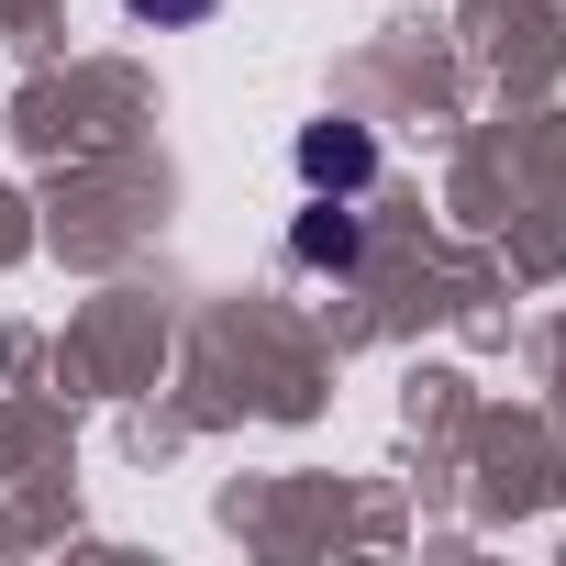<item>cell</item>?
<instances>
[{"mask_svg":"<svg viewBox=\"0 0 566 566\" xmlns=\"http://www.w3.org/2000/svg\"><path fill=\"white\" fill-rule=\"evenodd\" d=\"M123 12H134V23H200L211 0H123Z\"/></svg>","mask_w":566,"mask_h":566,"instance_id":"3957f363","label":"cell"},{"mask_svg":"<svg viewBox=\"0 0 566 566\" xmlns=\"http://www.w3.org/2000/svg\"><path fill=\"white\" fill-rule=\"evenodd\" d=\"M290 244H301V266H356V222H345V211H334V200H312V211H301V233H290Z\"/></svg>","mask_w":566,"mask_h":566,"instance_id":"7a4b0ae2","label":"cell"},{"mask_svg":"<svg viewBox=\"0 0 566 566\" xmlns=\"http://www.w3.org/2000/svg\"><path fill=\"white\" fill-rule=\"evenodd\" d=\"M301 178H312V189H334V178H345V189H367V178H378L367 123H312V134H301Z\"/></svg>","mask_w":566,"mask_h":566,"instance_id":"6da1fadb","label":"cell"}]
</instances>
